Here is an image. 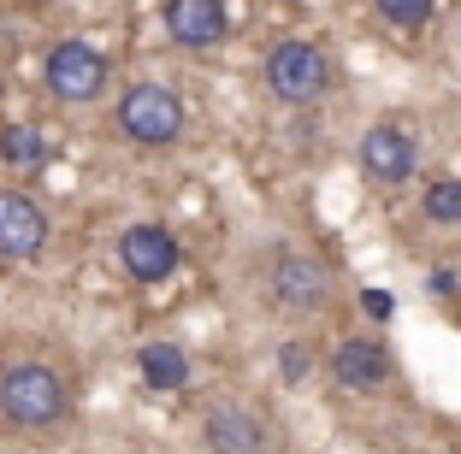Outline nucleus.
<instances>
[{"label":"nucleus","instance_id":"nucleus-17","mask_svg":"<svg viewBox=\"0 0 461 454\" xmlns=\"http://www.w3.org/2000/svg\"><path fill=\"white\" fill-rule=\"evenodd\" d=\"M278 372H285V384H302V378H308V354H302L296 343H285V354H278Z\"/></svg>","mask_w":461,"mask_h":454},{"label":"nucleus","instance_id":"nucleus-10","mask_svg":"<svg viewBox=\"0 0 461 454\" xmlns=\"http://www.w3.org/2000/svg\"><path fill=\"white\" fill-rule=\"evenodd\" d=\"M202 442H207V454H267L272 431L243 401H213L202 414Z\"/></svg>","mask_w":461,"mask_h":454},{"label":"nucleus","instance_id":"nucleus-6","mask_svg":"<svg viewBox=\"0 0 461 454\" xmlns=\"http://www.w3.org/2000/svg\"><path fill=\"white\" fill-rule=\"evenodd\" d=\"M355 160H361V172L373 177V183L396 189V183H408V177L420 172V142H414L402 124H366L361 142H355Z\"/></svg>","mask_w":461,"mask_h":454},{"label":"nucleus","instance_id":"nucleus-4","mask_svg":"<svg viewBox=\"0 0 461 454\" xmlns=\"http://www.w3.org/2000/svg\"><path fill=\"white\" fill-rule=\"evenodd\" d=\"M41 83H48V94L54 101H66V107H89V101H101L113 83V59L101 54L95 41L83 36H66L48 48V59H41Z\"/></svg>","mask_w":461,"mask_h":454},{"label":"nucleus","instance_id":"nucleus-3","mask_svg":"<svg viewBox=\"0 0 461 454\" xmlns=\"http://www.w3.org/2000/svg\"><path fill=\"white\" fill-rule=\"evenodd\" d=\"M260 83H267L285 107H313V101L326 94V83H331V59H326L320 41L285 36V41H272L267 59H260Z\"/></svg>","mask_w":461,"mask_h":454},{"label":"nucleus","instance_id":"nucleus-5","mask_svg":"<svg viewBox=\"0 0 461 454\" xmlns=\"http://www.w3.org/2000/svg\"><path fill=\"white\" fill-rule=\"evenodd\" d=\"M113 119H119L124 142H136V147H172L177 136H184V94L166 89V83H131V89L119 94Z\"/></svg>","mask_w":461,"mask_h":454},{"label":"nucleus","instance_id":"nucleus-1","mask_svg":"<svg viewBox=\"0 0 461 454\" xmlns=\"http://www.w3.org/2000/svg\"><path fill=\"white\" fill-rule=\"evenodd\" d=\"M331 295H338V272L326 260L302 254L290 242H278V254L260 266V301L272 313H290V319H308V313H326Z\"/></svg>","mask_w":461,"mask_h":454},{"label":"nucleus","instance_id":"nucleus-13","mask_svg":"<svg viewBox=\"0 0 461 454\" xmlns=\"http://www.w3.org/2000/svg\"><path fill=\"white\" fill-rule=\"evenodd\" d=\"M0 160L13 165V172H41V165L54 160V142L41 136V124H6L0 130Z\"/></svg>","mask_w":461,"mask_h":454},{"label":"nucleus","instance_id":"nucleus-2","mask_svg":"<svg viewBox=\"0 0 461 454\" xmlns=\"http://www.w3.org/2000/svg\"><path fill=\"white\" fill-rule=\"evenodd\" d=\"M66 378L41 361H13L0 372V414L13 419L18 431H48L66 419Z\"/></svg>","mask_w":461,"mask_h":454},{"label":"nucleus","instance_id":"nucleus-16","mask_svg":"<svg viewBox=\"0 0 461 454\" xmlns=\"http://www.w3.org/2000/svg\"><path fill=\"white\" fill-rule=\"evenodd\" d=\"M361 313H366L373 325H391V319H396V295H391V289H361Z\"/></svg>","mask_w":461,"mask_h":454},{"label":"nucleus","instance_id":"nucleus-8","mask_svg":"<svg viewBox=\"0 0 461 454\" xmlns=\"http://www.w3.org/2000/svg\"><path fill=\"white\" fill-rule=\"evenodd\" d=\"M48 207L24 189H0V260H41L48 254Z\"/></svg>","mask_w":461,"mask_h":454},{"label":"nucleus","instance_id":"nucleus-18","mask_svg":"<svg viewBox=\"0 0 461 454\" xmlns=\"http://www.w3.org/2000/svg\"><path fill=\"white\" fill-rule=\"evenodd\" d=\"M456 289H461V278H456V272H432V295H444V301H449Z\"/></svg>","mask_w":461,"mask_h":454},{"label":"nucleus","instance_id":"nucleus-12","mask_svg":"<svg viewBox=\"0 0 461 454\" xmlns=\"http://www.w3.org/2000/svg\"><path fill=\"white\" fill-rule=\"evenodd\" d=\"M136 372H142V384L154 396H177V389H190L195 366L184 354V343H142L136 348Z\"/></svg>","mask_w":461,"mask_h":454},{"label":"nucleus","instance_id":"nucleus-7","mask_svg":"<svg viewBox=\"0 0 461 454\" xmlns=\"http://www.w3.org/2000/svg\"><path fill=\"white\" fill-rule=\"evenodd\" d=\"M326 372L343 396H373V389L391 384V343H384V336H343V343L331 348Z\"/></svg>","mask_w":461,"mask_h":454},{"label":"nucleus","instance_id":"nucleus-9","mask_svg":"<svg viewBox=\"0 0 461 454\" xmlns=\"http://www.w3.org/2000/svg\"><path fill=\"white\" fill-rule=\"evenodd\" d=\"M177 260H184V248H177V236L166 225H124L119 230V266L131 272L136 283H166L177 272Z\"/></svg>","mask_w":461,"mask_h":454},{"label":"nucleus","instance_id":"nucleus-15","mask_svg":"<svg viewBox=\"0 0 461 454\" xmlns=\"http://www.w3.org/2000/svg\"><path fill=\"white\" fill-rule=\"evenodd\" d=\"M373 13L391 30H426L438 18V0H373Z\"/></svg>","mask_w":461,"mask_h":454},{"label":"nucleus","instance_id":"nucleus-14","mask_svg":"<svg viewBox=\"0 0 461 454\" xmlns=\"http://www.w3.org/2000/svg\"><path fill=\"white\" fill-rule=\"evenodd\" d=\"M420 218L426 225H444V230L461 225V177H432L420 189Z\"/></svg>","mask_w":461,"mask_h":454},{"label":"nucleus","instance_id":"nucleus-11","mask_svg":"<svg viewBox=\"0 0 461 454\" xmlns=\"http://www.w3.org/2000/svg\"><path fill=\"white\" fill-rule=\"evenodd\" d=\"M160 24L177 48H195L202 54V48L225 41L230 18H225V0H160Z\"/></svg>","mask_w":461,"mask_h":454}]
</instances>
